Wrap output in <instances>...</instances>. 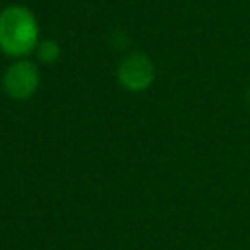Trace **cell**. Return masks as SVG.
Here are the masks:
<instances>
[{
    "mask_svg": "<svg viewBox=\"0 0 250 250\" xmlns=\"http://www.w3.org/2000/svg\"><path fill=\"white\" fill-rule=\"evenodd\" d=\"M39 41V23L29 8L10 4L0 10V51L4 55L25 59L35 53Z\"/></svg>",
    "mask_w": 250,
    "mask_h": 250,
    "instance_id": "cell-1",
    "label": "cell"
},
{
    "mask_svg": "<svg viewBox=\"0 0 250 250\" xmlns=\"http://www.w3.org/2000/svg\"><path fill=\"white\" fill-rule=\"evenodd\" d=\"M41 82L39 66L27 59H16L2 76V88L12 100H29Z\"/></svg>",
    "mask_w": 250,
    "mask_h": 250,
    "instance_id": "cell-2",
    "label": "cell"
},
{
    "mask_svg": "<svg viewBox=\"0 0 250 250\" xmlns=\"http://www.w3.org/2000/svg\"><path fill=\"white\" fill-rule=\"evenodd\" d=\"M117 80L129 92H143L154 80V64L145 53L127 55L117 66Z\"/></svg>",
    "mask_w": 250,
    "mask_h": 250,
    "instance_id": "cell-3",
    "label": "cell"
},
{
    "mask_svg": "<svg viewBox=\"0 0 250 250\" xmlns=\"http://www.w3.org/2000/svg\"><path fill=\"white\" fill-rule=\"evenodd\" d=\"M35 55L41 62H55L59 57H61V47L55 39H41L37 49H35Z\"/></svg>",
    "mask_w": 250,
    "mask_h": 250,
    "instance_id": "cell-4",
    "label": "cell"
},
{
    "mask_svg": "<svg viewBox=\"0 0 250 250\" xmlns=\"http://www.w3.org/2000/svg\"><path fill=\"white\" fill-rule=\"evenodd\" d=\"M248 102H250V90H248Z\"/></svg>",
    "mask_w": 250,
    "mask_h": 250,
    "instance_id": "cell-5",
    "label": "cell"
}]
</instances>
